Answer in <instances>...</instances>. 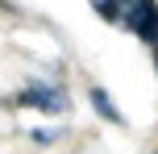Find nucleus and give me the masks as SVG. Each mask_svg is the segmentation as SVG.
<instances>
[{"label": "nucleus", "instance_id": "7ed1b4c3", "mask_svg": "<svg viewBox=\"0 0 158 154\" xmlns=\"http://www.w3.org/2000/svg\"><path fill=\"white\" fill-rule=\"evenodd\" d=\"M92 104H96V113H100L104 121H112V125H121V121H125V117H121V108L112 104V96H108L104 88H92Z\"/></svg>", "mask_w": 158, "mask_h": 154}, {"label": "nucleus", "instance_id": "f03ea898", "mask_svg": "<svg viewBox=\"0 0 158 154\" xmlns=\"http://www.w3.org/2000/svg\"><path fill=\"white\" fill-rule=\"evenodd\" d=\"M17 104L21 108H46V113H67L71 100H67L63 88H54V83H29V88L17 96Z\"/></svg>", "mask_w": 158, "mask_h": 154}, {"label": "nucleus", "instance_id": "f257e3e1", "mask_svg": "<svg viewBox=\"0 0 158 154\" xmlns=\"http://www.w3.org/2000/svg\"><path fill=\"white\" fill-rule=\"evenodd\" d=\"M92 8L108 25L158 46V0H92Z\"/></svg>", "mask_w": 158, "mask_h": 154}, {"label": "nucleus", "instance_id": "20e7f679", "mask_svg": "<svg viewBox=\"0 0 158 154\" xmlns=\"http://www.w3.org/2000/svg\"><path fill=\"white\" fill-rule=\"evenodd\" d=\"M154 63H158V54H154Z\"/></svg>", "mask_w": 158, "mask_h": 154}]
</instances>
